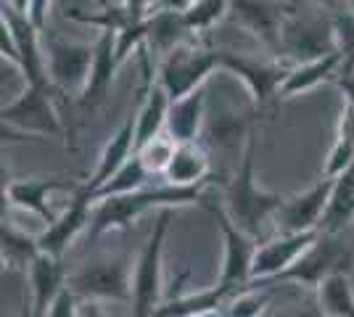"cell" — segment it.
<instances>
[{
  "mask_svg": "<svg viewBox=\"0 0 354 317\" xmlns=\"http://www.w3.org/2000/svg\"><path fill=\"white\" fill-rule=\"evenodd\" d=\"M220 66L225 72L236 75L238 79H243V85L251 93V101L257 106L281 95L283 82L291 75V66H286L281 61H257L233 50H220Z\"/></svg>",
  "mask_w": 354,
  "mask_h": 317,
  "instance_id": "cell-14",
  "label": "cell"
},
{
  "mask_svg": "<svg viewBox=\"0 0 354 317\" xmlns=\"http://www.w3.org/2000/svg\"><path fill=\"white\" fill-rule=\"evenodd\" d=\"M0 56L3 59H8L14 66H19V48H16V40L14 35H11V30L0 21Z\"/></svg>",
  "mask_w": 354,
  "mask_h": 317,
  "instance_id": "cell-37",
  "label": "cell"
},
{
  "mask_svg": "<svg viewBox=\"0 0 354 317\" xmlns=\"http://www.w3.org/2000/svg\"><path fill=\"white\" fill-rule=\"evenodd\" d=\"M209 182L196 185V188H177V185L164 182V185H156V188H143V191L130 193V196L106 198L101 204H95L90 236L98 238V236L111 233V230H127L138 217H143L151 209L164 211L177 209V206H191V204H201L204 206V201H207L204 188H207Z\"/></svg>",
  "mask_w": 354,
  "mask_h": 317,
  "instance_id": "cell-2",
  "label": "cell"
},
{
  "mask_svg": "<svg viewBox=\"0 0 354 317\" xmlns=\"http://www.w3.org/2000/svg\"><path fill=\"white\" fill-rule=\"evenodd\" d=\"M130 257H101L80 265L66 278V288L80 302H133Z\"/></svg>",
  "mask_w": 354,
  "mask_h": 317,
  "instance_id": "cell-4",
  "label": "cell"
},
{
  "mask_svg": "<svg viewBox=\"0 0 354 317\" xmlns=\"http://www.w3.org/2000/svg\"><path fill=\"white\" fill-rule=\"evenodd\" d=\"M346 8H349V11L354 14V0H349V3H346Z\"/></svg>",
  "mask_w": 354,
  "mask_h": 317,
  "instance_id": "cell-42",
  "label": "cell"
},
{
  "mask_svg": "<svg viewBox=\"0 0 354 317\" xmlns=\"http://www.w3.org/2000/svg\"><path fill=\"white\" fill-rule=\"evenodd\" d=\"M336 85H339V90L344 93V98H346V104L354 108V75H346V72H339L336 77Z\"/></svg>",
  "mask_w": 354,
  "mask_h": 317,
  "instance_id": "cell-38",
  "label": "cell"
},
{
  "mask_svg": "<svg viewBox=\"0 0 354 317\" xmlns=\"http://www.w3.org/2000/svg\"><path fill=\"white\" fill-rule=\"evenodd\" d=\"M204 206L214 214V220H217V225L222 230V241H225L222 272L217 286L233 288V291H246L251 283V267H254V257H257L259 243L233 225V220L227 217V211H225L222 204H214V201L207 198Z\"/></svg>",
  "mask_w": 354,
  "mask_h": 317,
  "instance_id": "cell-10",
  "label": "cell"
},
{
  "mask_svg": "<svg viewBox=\"0 0 354 317\" xmlns=\"http://www.w3.org/2000/svg\"><path fill=\"white\" fill-rule=\"evenodd\" d=\"M241 291L225 286H212L207 291H196V294H185V296H177L172 302L162 304L156 309L153 317H209L222 312L233 296H238Z\"/></svg>",
  "mask_w": 354,
  "mask_h": 317,
  "instance_id": "cell-22",
  "label": "cell"
},
{
  "mask_svg": "<svg viewBox=\"0 0 354 317\" xmlns=\"http://www.w3.org/2000/svg\"><path fill=\"white\" fill-rule=\"evenodd\" d=\"M175 209L159 211L151 238H148L143 254L135 265L133 278V312L130 317H153L162 307V257H164V238L169 233Z\"/></svg>",
  "mask_w": 354,
  "mask_h": 317,
  "instance_id": "cell-6",
  "label": "cell"
},
{
  "mask_svg": "<svg viewBox=\"0 0 354 317\" xmlns=\"http://www.w3.org/2000/svg\"><path fill=\"white\" fill-rule=\"evenodd\" d=\"M80 317H109L104 312V307L95 302H88L85 307H80Z\"/></svg>",
  "mask_w": 354,
  "mask_h": 317,
  "instance_id": "cell-39",
  "label": "cell"
},
{
  "mask_svg": "<svg viewBox=\"0 0 354 317\" xmlns=\"http://www.w3.org/2000/svg\"><path fill=\"white\" fill-rule=\"evenodd\" d=\"M354 164V108L344 104V111L339 117V130H336V143L328 153L323 166V177L333 180L341 172H346Z\"/></svg>",
  "mask_w": 354,
  "mask_h": 317,
  "instance_id": "cell-28",
  "label": "cell"
},
{
  "mask_svg": "<svg viewBox=\"0 0 354 317\" xmlns=\"http://www.w3.org/2000/svg\"><path fill=\"white\" fill-rule=\"evenodd\" d=\"M346 8V6H344ZM333 19V35H336V48H339L341 59H344V69L346 75H354V14L346 11H336L330 14Z\"/></svg>",
  "mask_w": 354,
  "mask_h": 317,
  "instance_id": "cell-33",
  "label": "cell"
},
{
  "mask_svg": "<svg viewBox=\"0 0 354 317\" xmlns=\"http://www.w3.org/2000/svg\"><path fill=\"white\" fill-rule=\"evenodd\" d=\"M82 188H85V182H74L72 177H64V175H53V177H27V180L3 182V198L8 201V206L27 211L32 217H40L45 222V227H48L59 220V214L50 206V196L59 193V191L80 193Z\"/></svg>",
  "mask_w": 354,
  "mask_h": 317,
  "instance_id": "cell-13",
  "label": "cell"
},
{
  "mask_svg": "<svg viewBox=\"0 0 354 317\" xmlns=\"http://www.w3.org/2000/svg\"><path fill=\"white\" fill-rule=\"evenodd\" d=\"M352 262H354V249L344 241V236L320 233V238L315 241V246L296 262L291 270H286L275 280L259 286V291H265L267 286H275V283H301V286L320 288L330 275L349 270Z\"/></svg>",
  "mask_w": 354,
  "mask_h": 317,
  "instance_id": "cell-8",
  "label": "cell"
},
{
  "mask_svg": "<svg viewBox=\"0 0 354 317\" xmlns=\"http://www.w3.org/2000/svg\"><path fill=\"white\" fill-rule=\"evenodd\" d=\"M225 16H230L227 0H196V3H188L183 11V19H185L191 35H204L214 24H220Z\"/></svg>",
  "mask_w": 354,
  "mask_h": 317,
  "instance_id": "cell-31",
  "label": "cell"
},
{
  "mask_svg": "<svg viewBox=\"0 0 354 317\" xmlns=\"http://www.w3.org/2000/svg\"><path fill=\"white\" fill-rule=\"evenodd\" d=\"M220 66V50L204 43H185L172 50L167 59L159 61L156 79L162 85L169 101H183L191 93L201 90V85L214 75Z\"/></svg>",
  "mask_w": 354,
  "mask_h": 317,
  "instance_id": "cell-5",
  "label": "cell"
},
{
  "mask_svg": "<svg viewBox=\"0 0 354 317\" xmlns=\"http://www.w3.org/2000/svg\"><path fill=\"white\" fill-rule=\"evenodd\" d=\"M45 61L48 77L53 90L66 95H82L88 88L93 61H95V43H72L64 40L56 32H45Z\"/></svg>",
  "mask_w": 354,
  "mask_h": 317,
  "instance_id": "cell-9",
  "label": "cell"
},
{
  "mask_svg": "<svg viewBox=\"0 0 354 317\" xmlns=\"http://www.w3.org/2000/svg\"><path fill=\"white\" fill-rule=\"evenodd\" d=\"M0 21L14 35L19 48V69L27 88H53L48 77L45 48L40 46V32L32 27L27 14L21 11V3H0Z\"/></svg>",
  "mask_w": 354,
  "mask_h": 317,
  "instance_id": "cell-11",
  "label": "cell"
},
{
  "mask_svg": "<svg viewBox=\"0 0 354 317\" xmlns=\"http://www.w3.org/2000/svg\"><path fill=\"white\" fill-rule=\"evenodd\" d=\"M122 66L117 59V35L114 32H98L95 40V61H93V72H90L88 88L80 95L82 108H98L109 98L117 69Z\"/></svg>",
  "mask_w": 354,
  "mask_h": 317,
  "instance_id": "cell-20",
  "label": "cell"
},
{
  "mask_svg": "<svg viewBox=\"0 0 354 317\" xmlns=\"http://www.w3.org/2000/svg\"><path fill=\"white\" fill-rule=\"evenodd\" d=\"M304 6L296 3L288 14L281 35V53L296 64L325 59L330 53H339L336 35H333V19L320 14H304Z\"/></svg>",
  "mask_w": 354,
  "mask_h": 317,
  "instance_id": "cell-7",
  "label": "cell"
},
{
  "mask_svg": "<svg viewBox=\"0 0 354 317\" xmlns=\"http://www.w3.org/2000/svg\"><path fill=\"white\" fill-rule=\"evenodd\" d=\"M281 317H325L320 307H312V309H296V312H288V315Z\"/></svg>",
  "mask_w": 354,
  "mask_h": 317,
  "instance_id": "cell-40",
  "label": "cell"
},
{
  "mask_svg": "<svg viewBox=\"0 0 354 317\" xmlns=\"http://www.w3.org/2000/svg\"><path fill=\"white\" fill-rule=\"evenodd\" d=\"M296 3H257V0H236L230 3V16L249 30L254 37H259L272 53L281 56V35L288 14Z\"/></svg>",
  "mask_w": 354,
  "mask_h": 317,
  "instance_id": "cell-15",
  "label": "cell"
},
{
  "mask_svg": "<svg viewBox=\"0 0 354 317\" xmlns=\"http://www.w3.org/2000/svg\"><path fill=\"white\" fill-rule=\"evenodd\" d=\"M330 193H333V180L317 182L307 193L288 198L286 206L275 214L278 222V233H310V230H320L323 217L330 204Z\"/></svg>",
  "mask_w": 354,
  "mask_h": 317,
  "instance_id": "cell-17",
  "label": "cell"
},
{
  "mask_svg": "<svg viewBox=\"0 0 354 317\" xmlns=\"http://www.w3.org/2000/svg\"><path fill=\"white\" fill-rule=\"evenodd\" d=\"M135 133H138V117L130 114V117L124 119V124L114 133V137L104 146L95 172H93L90 180L85 182V193L90 196V201H93V196H95L106 182L111 180L119 169L135 156Z\"/></svg>",
  "mask_w": 354,
  "mask_h": 317,
  "instance_id": "cell-19",
  "label": "cell"
},
{
  "mask_svg": "<svg viewBox=\"0 0 354 317\" xmlns=\"http://www.w3.org/2000/svg\"><path fill=\"white\" fill-rule=\"evenodd\" d=\"M53 8V3L48 0H30V3H21V11L27 14V19L32 21V27L45 35L48 32V11Z\"/></svg>",
  "mask_w": 354,
  "mask_h": 317,
  "instance_id": "cell-35",
  "label": "cell"
},
{
  "mask_svg": "<svg viewBox=\"0 0 354 317\" xmlns=\"http://www.w3.org/2000/svg\"><path fill=\"white\" fill-rule=\"evenodd\" d=\"M354 222V164L341 172L339 177H333V193L330 204L323 217L320 233L328 236H344V230Z\"/></svg>",
  "mask_w": 354,
  "mask_h": 317,
  "instance_id": "cell-26",
  "label": "cell"
},
{
  "mask_svg": "<svg viewBox=\"0 0 354 317\" xmlns=\"http://www.w3.org/2000/svg\"><path fill=\"white\" fill-rule=\"evenodd\" d=\"M341 69H344L341 53H330L325 59L307 61V64H294L288 79L283 82L281 98H294V95H301V93L317 88L325 79H336Z\"/></svg>",
  "mask_w": 354,
  "mask_h": 317,
  "instance_id": "cell-25",
  "label": "cell"
},
{
  "mask_svg": "<svg viewBox=\"0 0 354 317\" xmlns=\"http://www.w3.org/2000/svg\"><path fill=\"white\" fill-rule=\"evenodd\" d=\"M254 156H257V124H251L249 133H246L243 162L225 188L222 206L227 211V217L233 220V225L257 241L262 236V222L275 217L286 206L288 198L281 193H272V191H262L254 182Z\"/></svg>",
  "mask_w": 354,
  "mask_h": 317,
  "instance_id": "cell-1",
  "label": "cell"
},
{
  "mask_svg": "<svg viewBox=\"0 0 354 317\" xmlns=\"http://www.w3.org/2000/svg\"><path fill=\"white\" fill-rule=\"evenodd\" d=\"M66 270L61 259L40 254L30 267L32 283V312L35 317H48L50 307L59 302V296L66 291Z\"/></svg>",
  "mask_w": 354,
  "mask_h": 317,
  "instance_id": "cell-21",
  "label": "cell"
},
{
  "mask_svg": "<svg viewBox=\"0 0 354 317\" xmlns=\"http://www.w3.org/2000/svg\"><path fill=\"white\" fill-rule=\"evenodd\" d=\"M48 317H80V299L66 288L59 296V302L50 307Z\"/></svg>",
  "mask_w": 354,
  "mask_h": 317,
  "instance_id": "cell-36",
  "label": "cell"
},
{
  "mask_svg": "<svg viewBox=\"0 0 354 317\" xmlns=\"http://www.w3.org/2000/svg\"><path fill=\"white\" fill-rule=\"evenodd\" d=\"M317 238H320V230H310V233H278L272 241L259 243L257 257H254V267H251L249 288L265 286L286 270H291L296 262L315 246Z\"/></svg>",
  "mask_w": 354,
  "mask_h": 317,
  "instance_id": "cell-12",
  "label": "cell"
},
{
  "mask_svg": "<svg viewBox=\"0 0 354 317\" xmlns=\"http://www.w3.org/2000/svg\"><path fill=\"white\" fill-rule=\"evenodd\" d=\"M53 88H27L16 101L0 108V135L3 143L21 140H45L48 137H64L66 130L61 124L56 106H53Z\"/></svg>",
  "mask_w": 354,
  "mask_h": 317,
  "instance_id": "cell-3",
  "label": "cell"
},
{
  "mask_svg": "<svg viewBox=\"0 0 354 317\" xmlns=\"http://www.w3.org/2000/svg\"><path fill=\"white\" fill-rule=\"evenodd\" d=\"M19 317H35V312H32V304H27L24 309H21V315Z\"/></svg>",
  "mask_w": 354,
  "mask_h": 317,
  "instance_id": "cell-41",
  "label": "cell"
},
{
  "mask_svg": "<svg viewBox=\"0 0 354 317\" xmlns=\"http://www.w3.org/2000/svg\"><path fill=\"white\" fill-rule=\"evenodd\" d=\"M148 169L143 166V162H140V156L135 153L133 159L127 162V164L119 169L117 175L111 177V180L106 182L104 188L93 196V204H101V201H106V198H119V196H130V193H138V191H143V188H148Z\"/></svg>",
  "mask_w": 354,
  "mask_h": 317,
  "instance_id": "cell-30",
  "label": "cell"
},
{
  "mask_svg": "<svg viewBox=\"0 0 354 317\" xmlns=\"http://www.w3.org/2000/svg\"><path fill=\"white\" fill-rule=\"evenodd\" d=\"M214 177L209 172V156L198 143H188V146H177L172 164L167 169L164 180L177 188H196L204 185Z\"/></svg>",
  "mask_w": 354,
  "mask_h": 317,
  "instance_id": "cell-24",
  "label": "cell"
},
{
  "mask_svg": "<svg viewBox=\"0 0 354 317\" xmlns=\"http://www.w3.org/2000/svg\"><path fill=\"white\" fill-rule=\"evenodd\" d=\"M204 106H207V95L204 90L191 93L188 98L175 101L169 108V117H167V135L175 140L177 146H188L196 143V137L201 133V124H204Z\"/></svg>",
  "mask_w": 354,
  "mask_h": 317,
  "instance_id": "cell-23",
  "label": "cell"
},
{
  "mask_svg": "<svg viewBox=\"0 0 354 317\" xmlns=\"http://www.w3.org/2000/svg\"><path fill=\"white\" fill-rule=\"evenodd\" d=\"M317 307L325 317H354V291L349 272H336L317 288Z\"/></svg>",
  "mask_w": 354,
  "mask_h": 317,
  "instance_id": "cell-29",
  "label": "cell"
},
{
  "mask_svg": "<svg viewBox=\"0 0 354 317\" xmlns=\"http://www.w3.org/2000/svg\"><path fill=\"white\" fill-rule=\"evenodd\" d=\"M272 299L270 291H259V288H246L238 296L230 299V304L225 307V317H259L262 309Z\"/></svg>",
  "mask_w": 354,
  "mask_h": 317,
  "instance_id": "cell-34",
  "label": "cell"
},
{
  "mask_svg": "<svg viewBox=\"0 0 354 317\" xmlns=\"http://www.w3.org/2000/svg\"><path fill=\"white\" fill-rule=\"evenodd\" d=\"M40 243L37 236H27L24 230H19L14 222H3L0 227V259H3V270L30 272L35 259L40 257Z\"/></svg>",
  "mask_w": 354,
  "mask_h": 317,
  "instance_id": "cell-27",
  "label": "cell"
},
{
  "mask_svg": "<svg viewBox=\"0 0 354 317\" xmlns=\"http://www.w3.org/2000/svg\"><path fill=\"white\" fill-rule=\"evenodd\" d=\"M93 214H95V204L90 201V196L85 193V188L80 193H74L69 206L61 211L59 220L53 225H48L37 236V243H40V251L48 254V257L61 259L64 251L77 241V236L85 230V227L93 225Z\"/></svg>",
  "mask_w": 354,
  "mask_h": 317,
  "instance_id": "cell-16",
  "label": "cell"
},
{
  "mask_svg": "<svg viewBox=\"0 0 354 317\" xmlns=\"http://www.w3.org/2000/svg\"><path fill=\"white\" fill-rule=\"evenodd\" d=\"M188 3H156V11L148 21V40H146V50L159 59H167L172 50H177L180 46L188 43L191 37V30L183 19V11H185Z\"/></svg>",
  "mask_w": 354,
  "mask_h": 317,
  "instance_id": "cell-18",
  "label": "cell"
},
{
  "mask_svg": "<svg viewBox=\"0 0 354 317\" xmlns=\"http://www.w3.org/2000/svg\"><path fill=\"white\" fill-rule=\"evenodd\" d=\"M175 151H177V143L164 133V135H159L156 140H151L146 148H140L138 156H140L143 166L148 169V175H162L164 177L169 164H172Z\"/></svg>",
  "mask_w": 354,
  "mask_h": 317,
  "instance_id": "cell-32",
  "label": "cell"
}]
</instances>
